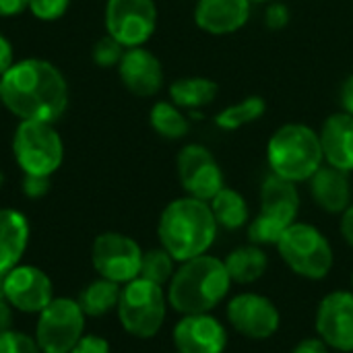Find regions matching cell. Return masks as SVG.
<instances>
[{"label":"cell","instance_id":"d4e9b609","mask_svg":"<svg viewBox=\"0 0 353 353\" xmlns=\"http://www.w3.org/2000/svg\"><path fill=\"white\" fill-rule=\"evenodd\" d=\"M149 126L165 141H180L190 130V120L172 99H159L149 110Z\"/></svg>","mask_w":353,"mask_h":353},{"label":"cell","instance_id":"484cf974","mask_svg":"<svg viewBox=\"0 0 353 353\" xmlns=\"http://www.w3.org/2000/svg\"><path fill=\"white\" fill-rule=\"evenodd\" d=\"M120 292H122V285L99 277V279L91 281L89 285H85V290L79 296V304H81L85 316L99 319L118 308Z\"/></svg>","mask_w":353,"mask_h":353},{"label":"cell","instance_id":"bcb514c9","mask_svg":"<svg viewBox=\"0 0 353 353\" xmlns=\"http://www.w3.org/2000/svg\"><path fill=\"white\" fill-rule=\"evenodd\" d=\"M174 353H180V352H174Z\"/></svg>","mask_w":353,"mask_h":353},{"label":"cell","instance_id":"30bf717a","mask_svg":"<svg viewBox=\"0 0 353 353\" xmlns=\"http://www.w3.org/2000/svg\"><path fill=\"white\" fill-rule=\"evenodd\" d=\"M155 0H105L103 27L124 48L145 46L157 29Z\"/></svg>","mask_w":353,"mask_h":353},{"label":"cell","instance_id":"f546056e","mask_svg":"<svg viewBox=\"0 0 353 353\" xmlns=\"http://www.w3.org/2000/svg\"><path fill=\"white\" fill-rule=\"evenodd\" d=\"M0 353H41L35 337L8 329L0 333Z\"/></svg>","mask_w":353,"mask_h":353},{"label":"cell","instance_id":"60d3db41","mask_svg":"<svg viewBox=\"0 0 353 353\" xmlns=\"http://www.w3.org/2000/svg\"><path fill=\"white\" fill-rule=\"evenodd\" d=\"M0 300H4V275H0Z\"/></svg>","mask_w":353,"mask_h":353},{"label":"cell","instance_id":"ab89813d","mask_svg":"<svg viewBox=\"0 0 353 353\" xmlns=\"http://www.w3.org/2000/svg\"><path fill=\"white\" fill-rule=\"evenodd\" d=\"M12 306L6 300H0V333L12 329Z\"/></svg>","mask_w":353,"mask_h":353},{"label":"cell","instance_id":"7402d4cb","mask_svg":"<svg viewBox=\"0 0 353 353\" xmlns=\"http://www.w3.org/2000/svg\"><path fill=\"white\" fill-rule=\"evenodd\" d=\"M223 263L234 285H252L265 277L269 269V254L263 246L248 242L234 248Z\"/></svg>","mask_w":353,"mask_h":353},{"label":"cell","instance_id":"ee69618b","mask_svg":"<svg viewBox=\"0 0 353 353\" xmlns=\"http://www.w3.org/2000/svg\"><path fill=\"white\" fill-rule=\"evenodd\" d=\"M352 292H353V273H352Z\"/></svg>","mask_w":353,"mask_h":353},{"label":"cell","instance_id":"836d02e7","mask_svg":"<svg viewBox=\"0 0 353 353\" xmlns=\"http://www.w3.org/2000/svg\"><path fill=\"white\" fill-rule=\"evenodd\" d=\"M70 353H112L110 343L99 335H83Z\"/></svg>","mask_w":353,"mask_h":353},{"label":"cell","instance_id":"6da1fadb","mask_svg":"<svg viewBox=\"0 0 353 353\" xmlns=\"http://www.w3.org/2000/svg\"><path fill=\"white\" fill-rule=\"evenodd\" d=\"M64 72L43 58H21L0 77V103L17 120L56 124L68 110Z\"/></svg>","mask_w":353,"mask_h":353},{"label":"cell","instance_id":"f1b7e54d","mask_svg":"<svg viewBox=\"0 0 353 353\" xmlns=\"http://www.w3.org/2000/svg\"><path fill=\"white\" fill-rule=\"evenodd\" d=\"M124 52H126V48L105 33L103 37H99L93 43V48H91V60L99 68H118Z\"/></svg>","mask_w":353,"mask_h":353},{"label":"cell","instance_id":"b9f144b4","mask_svg":"<svg viewBox=\"0 0 353 353\" xmlns=\"http://www.w3.org/2000/svg\"><path fill=\"white\" fill-rule=\"evenodd\" d=\"M250 2H252V4H254V2H259V4H269V2H273V0H250Z\"/></svg>","mask_w":353,"mask_h":353},{"label":"cell","instance_id":"ffe728a7","mask_svg":"<svg viewBox=\"0 0 353 353\" xmlns=\"http://www.w3.org/2000/svg\"><path fill=\"white\" fill-rule=\"evenodd\" d=\"M319 137L325 163L353 174V116L343 110L331 114L323 122Z\"/></svg>","mask_w":353,"mask_h":353},{"label":"cell","instance_id":"cb8c5ba5","mask_svg":"<svg viewBox=\"0 0 353 353\" xmlns=\"http://www.w3.org/2000/svg\"><path fill=\"white\" fill-rule=\"evenodd\" d=\"M211 211L213 217L219 225V230H228V232H238L242 228H246L250 223V207L248 201L244 199L242 192L223 186L211 201Z\"/></svg>","mask_w":353,"mask_h":353},{"label":"cell","instance_id":"1f68e13d","mask_svg":"<svg viewBox=\"0 0 353 353\" xmlns=\"http://www.w3.org/2000/svg\"><path fill=\"white\" fill-rule=\"evenodd\" d=\"M290 19H292V12H290V6L279 2V0H273L267 4L265 8V27L271 29V31H281L290 25Z\"/></svg>","mask_w":353,"mask_h":353},{"label":"cell","instance_id":"d6986e66","mask_svg":"<svg viewBox=\"0 0 353 353\" xmlns=\"http://www.w3.org/2000/svg\"><path fill=\"white\" fill-rule=\"evenodd\" d=\"M308 186L314 205L329 215H341L350 205H353L350 172L323 163L319 172L308 180Z\"/></svg>","mask_w":353,"mask_h":353},{"label":"cell","instance_id":"d590c367","mask_svg":"<svg viewBox=\"0 0 353 353\" xmlns=\"http://www.w3.org/2000/svg\"><path fill=\"white\" fill-rule=\"evenodd\" d=\"M14 64V48L12 41L0 31V77Z\"/></svg>","mask_w":353,"mask_h":353},{"label":"cell","instance_id":"7a4b0ae2","mask_svg":"<svg viewBox=\"0 0 353 353\" xmlns=\"http://www.w3.org/2000/svg\"><path fill=\"white\" fill-rule=\"evenodd\" d=\"M219 234L211 205L194 196H180L168 203L157 221L159 246L165 248L176 263H184L207 254Z\"/></svg>","mask_w":353,"mask_h":353},{"label":"cell","instance_id":"5bb4252c","mask_svg":"<svg viewBox=\"0 0 353 353\" xmlns=\"http://www.w3.org/2000/svg\"><path fill=\"white\" fill-rule=\"evenodd\" d=\"M314 331L333 352H353L352 290L331 292L319 302L314 314Z\"/></svg>","mask_w":353,"mask_h":353},{"label":"cell","instance_id":"2e32d148","mask_svg":"<svg viewBox=\"0 0 353 353\" xmlns=\"http://www.w3.org/2000/svg\"><path fill=\"white\" fill-rule=\"evenodd\" d=\"M172 341L180 353H225L228 350V329L213 314H182L174 325Z\"/></svg>","mask_w":353,"mask_h":353},{"label":"cell","instance_id":"83f0119b","mask_svg":"<svg viewBox=\"0 0 353 353\" xmlns=\"http://www.w3.org/2000/svg\"><path fill=\"white\" fill-rule=\"evenodd\" d=\"M178 269V263L174 261V256L165 250V248H151L143 252V263H141V275L147 281H153L161 288H165L170 283V279L174 277Z\"/></svg>","mask_w":353,"mask_h":353},{"label":"cell","instance_id":"603a6c76","mask_svg":"<svg viewBox=\"0 0 353 353\" xmlns=\"http://www.w3.org/2000/svg\"><path fill=\"white\" fill-rule=\"evenodd\" d=\"M170 99L184 112H194L211 105L219 95V85L209 77H180L170 85Z\"/></svg>","mask_w":353,"mask_h":353},{"label":"cell","instance_id":"8d00e7d4","mask_svg":"<svg viewBox=\"0 0 353 353\" xmlns=\"http://www.w3.org/2000/svg\"><path fill=\"white\" fill-rule=\"evenodd\" d=\"M29 10V0H0V17L12 19Z\"/></svg>","mask_w":353,"mask_h":353},{"label":"cell","instance_id":"7bdbcfd3","mask_svg":"<svg viewBox=\"0 0 353 353\" xmlns=\"http://www.w3.org/2000/svg\"><path fill=\"white\" fill-rule=\"evenodd\" d=\"M4 186V174H2V170H0V188Z\"/></svg>","mask_w":353,"mask_h":353},{"label":"cell","instance_id":"e575fe53","mask_svg":"<svg viewBox=\"0 0 353 353\" xmlns=\"http://www.w3.org/2000/svg\"><path fill=\"white\" fill-rule=\"evenodd\" d=\"M292 353H331V347H329L319 335H314V337H304V339H300V341L294 345Z\"/></svg>","mask_w":353,"mask_h":353},{"label":"cell","instance_id":"277c9868","mask_svg":"<svg viewBox=\"0 0 353 353\" xmlns=\"http://www.w3.org/2000/svg\"><path fill=\"white\" fill-rule=\"evenodd\" d=\"M267 163L271 174L290 182H308L325 163L319 130L302 122L279 126L267 143Z\"/></svg>","mask_w":353,"mask_h":353},{"label":"cell","instance_id":"52a82bcc","mask_svg":"<svg viewBox=\"0 0 353 353\" xmlns=\"http://www.w3.org/2000/svg\"><path fill=\"white\" fill-rule=\"evenodd\" d=\"M168 308L170 304L165 288L137 277L130 283L122 285L116 314L120 327L130 337L153 339L165 323Z\"/></svg>","mask_w":353,"mask_h":353},{"label":"cell","instance_id":"e0dca14e","mask_svg":"<svg viewBox=\"0 0 353 353\" xmlns=\"http://www.w3.org/2000/svg\"><path fill=\"white\" fill-rule=\"evenodd\" d=\"M116 70H118V77H120V83L124 85V89L137 97L157 95L165 81L161 60L145 46L126 48Z\"/></svg>","mask_w":353,"mask_h":353},{"label":"cell","instance_id":"8992f818","mask_svg":"<svg viewBox=\"0 0 353 353\" xmlns=\"http://www.w3.org/2000/svg\"><path fill=\"white\" fill-rule=\"evenodd\" d=\"M277 254L283 265L298 277L308 281H323L335 265V252L329 238L312 223H292L277 242Z\"/></svg>","mask_w":353,"mask_h":353},{"label":"cell","instance_id":"4dcf8cb0","mask_svg":"<svg viewBox=\"0 0 353 353\" xmlns=\"http://www.w3.org/2000/svg\"><path fill=\"white\" fill-rule=\"evenodd\" d=\"M72 0H29V12L41 23H54L66 14Z\"/></svg>","mask_w":353,"mask_h":353},{"label":"cell","instance_id":"5b68a950","mask_svg":"<svg viewBox=\"0 0 353 353\" xmlns=\"http://www.w3.org/2000/svg\"><path fill=\"white\" fill-rule=\"evenodd\" d=\"M300 205L298 184L269 174L261 184V209L246 225L248 242L263 248L277 246L283 232L298 221Z\"/></svg>","mask_w":353,"mask_h":353},{"label":"cell","instance_id":"4fadbf2b","mask_svg":"<svg viewBox=\"0 0 353 353\" xmlns=\"http://www.w3.org/2000/svg\"><path fill=\"white\" fill-rule=\"evenodd\" d=\"M176 170L182 190L188 196L211 201L223 186V170L213 151L201 143H188L176 157Z\"/></svg>","mask_w":353,"mask_h":353},{"label":"cell","instance_id":"9c48e42d","mask_svg":"<svg viewBox=\"0 0 353 353\" xmlns=\"http://www.w3.org/2000/svg\"><path fill=\"white\" fill-rule=\"evenodd\" d=\"M85 319L79 300L54 298L37 314L33 337L41 353H70L85 335Z\"/></svg>","mask_w":353,"mask_h":353},{"label":"cell","instance_id":"44dd1931","mask_svg":"<svg viewBox=\"0 0 353 353\" xmlns=\"http://www.w3.org/2000/svg\"><path fill=\"white\" fill-rule=\"evenodd\" d=\"M31 238V225L23 211L0 209V275L21 265Z\"/></svg>","mask_w":353,"mask_h":353},{"label":"cell","instance_id":"f35d334b","mask_svg":"<svg viewBox=\"0 0 353 353\" xmlns=\"http://www.w3.org/2000/svg\"><path fill=\"white\" fill-rule=\"evenodd\" d=\"M339 99H341V110L353 116V72L341 83L339 89Z\"/></svg>","mask_w":353,"mask_h":353},{"label":"cell","instance_id":"4316f807","mask_svg":"<svg viewBox=\"0 0 353 353\" xmlns=\"http://www.w3.org/2000/svg\"><path fill=\"white\" fill-rule=\"evenodd\" d=\"M267 112V101L261 95H248L228 108H223L217 116H215V124L221 130L234 132L240 130L252 122H259Z\"/></svg>","mask_w":353,"mask_h":353},{"label":"cell","instance_id":"7c38bea8","mask_svg":"<svg viewBox=\"0 0 353 353\" xmlns=\"http://www.w3.org/2000/svg\"><path fill=\"white\" fill-rule=\"evenodd\" d=\"M228 325L250 341H267L281 327V312L275 302L256 292H240L225 306Z\"/></svg>","mask_w":353,"mask_h":353},{"label":"cell","instance_id":"74e56055","mask_svg":"<svg viewBox=\"0 0 353 353\" xmlns=\"http://www.w3.org/2000/svg\"><path fill=\"white\" fill-rule=\"evenodd\" d=\"M339 217H341V221H339L341 238H343V242L353 250V205H350Z\"/></svg>","mask_w":353,"mask_h":353},{"label":"cell","instance_id":"ba28073f","mask_svg":"<svg viewBox=\"0 0 353 353\" xmlns=\"http://www.w3.org/2000/svg\"><path fill=\"white\" fill-rule=\"evenodd\" d=\"M12 157L23 174H56L64 161V141L52 122L19 120L12 134Z\"/></svg>","mask_w":353,"mask_h":353},{"label":"cell","instance_id":"f6af8a7d","mask_svg":"<svg viewBox=\"0 0 353 353\" xmlns=\"http://www.w3.org/2000/svg\"><path fill=\"white\" fill-rule=\"evenodd\" d=\"M343 353H353V352H343Z\"/></svg>","mask_w":353,"mask_h":353},{"label":"cell","instance_id":"ac0fdd59","mask_svg":"<svg viewBox=\"0 0 353 353\" xmlns=\"http://www.w3.org/2000/svg\"><path fill=\"white\" fill-rule=\"evenodd\" d=\"M250 0H196L192 12L196 27L215 37L238 33L250 21Z\"/></svg>","mask_w":353,"mask_h":353},{"label":"cell","instance_id":"d6a6232c","mask_svg":"<svg viewBox=\"0 0 353 353\" xmlns=\"http://www.w3.org/2000/svg\"><path fill=\"white\" fill-rule=\"evenodd\" d=\"M52 188V182L48 176H31V174H23L21 180V190L27 199L31 201H39L43 199Z\"/></svg>","mask_w":353,"mask_h":353},{"label":"cell","instance_id":"9a60e30c","mask_svg":"<svg viewBox=\"0 0 353 353\" xmlns=\"http://www.w3.org/2000/svg\"><path fill=\"white\" fill-rule=\"evenodd\" d=\"M4 300L23 314H39L54 300L48 273L33 265H17L4 275Z\"/></svg>","mask_w":353,"mask_h":353},{"label":"cell","instance_id":"8fae6325","mask_svg":"<svg viewBox=\"0 0 353 353\" xmlns=\"http://www.w3.org/2000/svg\"><path fill=\"white\" fill-rule=\"evenodd\" d=\"M143 248L120 232H103L91 244V265L95 273L118 285H126L141 275Z\"/></svg>","mask_w":353,"mask_h":353},{"label":"cell","instance_id":"3957f363","mask_svg":"<svg viewBox=\"0 0 353 353\" xmlns=\"http://www.w3.org/2000/svg\"><path fill=\"white\" fill-rule=\"evenodd\" d=\"M232 285L223 259L207 252L178 263L174 277L165 285L168 304L180 316L213 312L221 302H225Z\"/></svg>","mask_w":353,"mask_h":353}]
</instances>
